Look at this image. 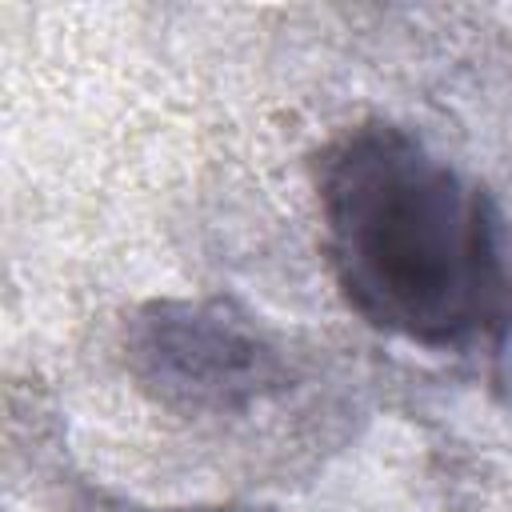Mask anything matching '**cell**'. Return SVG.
<instances>
[{"instance_id":"6da1fadb","label":"cell","mask_w":512,"mask_h":512,"mask_svg":"<svg viewBox=\"0 0 512 512\" xmlns=\"http://www.w3.org/2000/svg\"><path fill=\"white\" fill-rule=\"evenodd\" d=\"M324 252L372 328L428 352L512 356V236L496 200L388 120L316 156Z\"/></svg>"},{"instance_id":"7a4b0ae2","label":"cell","mask_w":512,"mask_h":512,"mask_svg":"<svg viewBox=\"0 0 512 512\" xmlns=\"http://www.w3.org/2000/svg\"><path fill=\"white\" fill-rule=\"evenodd\" d=\"M128 368L180 412H240L288 384L276 340L228 300H156L136 312Z\"/></svg>"},{"instance_id":"3957f363","label":"cell","mask_w":512,"mask_h":512,"mask_svg":"<svg viewBox=\"0 0 512 512\" xmlns=\"http://www.w3.org/2000/svg\"><path fill=\"white\" fill-rule=\"evenodd\" d=\"M156 512H248V508H224V504H196V508H156Z\"/></svg>"}]
</instances>
